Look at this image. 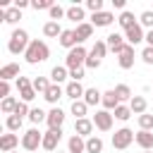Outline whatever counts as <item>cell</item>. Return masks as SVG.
<instances>
[{"mask_svg":"<svg viewBox=\"0 0 153 153\" xmlns=\"http://www.w3.org/2000/svg\"><path fill=\"white\" fill-rule=\"evenodd\" d=\"M24 57H26V62L29 65H38V62H45L48 57H50V48L45 45V41H31L29 43V48H26V53H24Z\"/></svg>","mask_w":153,"mask_h":153,"instance_id":"1","label":"cell"},{"mask_svg":"<svg viewBox=\"0 0 153 153\" xmlns=\"http://www.w3.org/2000/svg\"><path fill=\"white\" fill-rule=\"evenodd\" d=\"M29 33L24 31V29H17L12 36H10V53H14V55H19V53H26V48H29Z\"/></svg>","mask_w":153,"mask_h":153,"instance_id":"2","label":"cell"},{"mask_svg":"<svg viewBox=\"0 0 153 153\" xmlns=\"http://www.w3.org/2000/svg\"><path fill=\"white\" fill-rule=\"evenodd\" d=\"M86 57H88L86 48L76 45V48H72V50L67 53V57H65V65H67L69 69H79V67H84V65H86Z\"/></svg>","mask_w":153,"mask_h":153,"instance_id":"3","label":"cell"},{"mask_svg":"<svg viewBox=\"0 0 153 153\" xmlns=\"http://www.w3.org/2000/svg\"><path fill=\"white\" fill-rule=\"evenodd\" d=\"M136 139V134L131 131V129H127V127H122V129H117L115 134H112V146L117 148V151H124L131 141Z\"/></svg>","mask_w":153,"mask_h":153,"instance_id":"4","label":"cell"},{"mask_svg":"<svg viewBox=\"0 0 153 153\" xmlns=\"http://www.w3.org/2000/svg\"><path fill=\"white\" fill-rule=\"evenodd\" d=\"M38 146H43V134L38 129H29L24 136H22V148L24 151H36Z\"/></svg>","mask_w":153,"mask_h":153,"instance_id":"5","label":"cell"},{"mask_svg":"<svg viewBox=\"0 0 153 153\" xmlns=\"http://www.w3.org/2000/svg\"><path fill=\"white\" fill-rule=\"evenodd\" d=\"M112 117H115V115H110V110H98V112L93 115V124H96V129H100V131H110V129H112Z\"/></svg>","mask_w":153,"mask_h":153,"instance_id":"6","label":"cell"},{"mask_svg":"<svg viewBox=\"0 0 153 153\" xmlns=\"http://www.w3.org/2000/svg\"><path fill=\"white\" fill-rule=\"evenodd\" d=\"M124 38H127V43H129V45H136V43L146 41L143 26H141V24H134V26H129V29L124 31Z\"/></svg>","mask_w":153,"mask_h":153,"instance_id":"7","label":"cell"},{"mask_svg":"<svg viewBox=\"0 0 153 153\" xmlns=\"http://www.w3.org/2000/svg\"><path fill=\"white\" fill-rule=\"evenodd\" d=\"M60 139H62V129H48L43 134V148L45 151H55L57 143H60Z\"/></svg>","mask_w":153,"mask_h":153,"instance_id":"8","label":"cell"},{"mask_svg":"<svg viewBox=\"0 0 153 153\" xmlns=\"http://www.w3.org/2000/svg\"><path fill=\"white\" fill-rule=\"evenodd\" d=\"M124 41H127V38H124L122 33H110L105 43H108V50H112V53H117V55H120V53L127 48V43H124Z\"/></svg>","mask_w":153,"mask_h":153,"instance_id":"9","label":"cell"},{"mask_svg":"<svg viewBox=\"0 0 153 153\" xmlns=\"http://www.w3.org/2000/svg\"><path fill=\"white\" fill-rule=\"evenodd\" d=\"M117 62H120V67H122V69H131V67H134V45H129V43H127V48L120 53Z\"/></svg>","mask_w":153,"mask_h":153,"instance_id":"10","label":"cell"},{"mask_svg":"<svg viewBox=\"0 0 153 153\" xmlns=\"http://www.w3.org/2000/svg\"><path fill=\"white\" fill-rule=\"evenodd\" d=\"M45 122H48L50 129H60L62 122H65V112H62L60 108H53V110L48 112V120H45Z\"/></svg>","mask_w":153,"mask_h":153,"instance_id":"11","label":"cell"},{"mask_svg":"<svg viewBox=\"0 0 153 153\" xmlns=\"http://www.w3.org/2000/svg\"><path fill=\"white\" fill-rule=\"evenodd\" d=\"M93 120H88V117H84V120H76L74 122V134H79V136H88L91 131H93Z\"/></svg>","mask_w":153,"mask_h":153,"instance_id":"12","label":"cell"},{"mask_svg":"<svg viewBox=\"0 0 153 153\" xmlns=\"http://www.w3.org/2000/svg\"><path fill=\"white\" fill-rule=\"evenodd\" d=\"M76 43H79V38H76V31L74 29H65L62 31V36H60V45H65V48H76Z\"/></svg>","mask_w":153,"mask_h":153,"instance_id":"13","label":"cell"},{"mask_svg":"<svg viewBox=\"0 0 153 153\" xmlns=\"http://www.w3.org/2000/svg\"><path fill=\"white\" fill-rule=\"evenodd\" d=\"M19 143V136L17 134H2L0 136V151L2 153H12V148Z\"/></svg>","mask_w":153,"mask_h":153,"instance_id":"14","label":"cell"},{"mask_svg":"<svg viewBox=\"0 0 153 153\" xmlns=\"http://www.w3.org/2000/svg\"><path fill=\"white\" fill-rule=\"evenodd\" d=\"M12 76L19 79V65H17V62L2 65V67H0V81H7V79H12Z\"/></svg>","mask_w":153,"mask_h":153,"instance_id":"15","label":"cell"},{"mask_svg":"<svg viewBox=\"0 0 153 153\" xmlns=\"http://www.w3.org/2000/svg\"><path fill=\"white\" fill-rule=\"evenodd\" d=\"M84 93H86V88H84L79 81H72V84H67V88H65V96H69V98H72V103H74V100H79Z\"/></svg>","mask_w":153,"mask_h":153,"instance_id":"16","label":"cell"},{"mask_svg":"<svg viewBox=\"0 0 153 153\" xmlns=\"http://www.w3.org/2000/svg\"><path fill=\"white\" fill-rule=\"evenodd\" d=\"M112 19H115L112 12H105V10H103V12H98V14L91 17V24H93V26H110Z\"/></svg>","mask_w":153,"mask_h":153,"instance_id":"17","label":"cell"},{"mask_svg":"<svg viewBox=\"0 0 153 153\" xmlns=\"http://www.w3.org/2000/svg\"><path fill=\"white\" fill-rule=\"evenodd\" d=\"M134 141H136L143 151H151V148H153V131H143V129H141V131L136 134Z\"/></svg>","mask_w":153,"mask_h":153,"instance_id":"18","label":"cell"},{"mask_svg":"<svg viewBox=\"0 0 153 153\" xmlns=\"http://www.w3.org/2000/svg\"><path fill=\"white\" fill-rule=\"evenodd\" d=\"M67 148H69V153H84V151H86V141H84L79 134H74V136H69Z\"/></svg>","mask_w":153,"mask_h":153,"instance_id":"19","label":"cell"},{"mask_svg":"<svg viewBox=\"0 0 153 153\" xmlns=\"http://www.w3.org/2000/svg\"><path fill=\"white\" fill-rule=\"evenodd\" d=\"M0 19H5L7 24H17L22 19V10L17 7H10V10H0Z\"/></svg>","mask_w":153,"mask_h":153,"instance_id":"20","label":"cell"},{"mask_svg":"<svg viewBox=\"0 0 153 153\" xmlns=\"http://www.w3.org/2000/svg\"><path fill=\"white\" fill-rule=\"evenodd\" d=\"M105 53H108V43H105V41H96V43H93V48H91V53H88V57L103 60V57H105Z\"/></svg>","mask_w":153,"mask_h":153,"instance_id":"21","label":"cell"},{"mask_svg":"<svg viewBox=\"0 0 153 153\" xmlns=\"http://www.w3.org/2000/svg\"><path fill=\"white\" fill-rule=\"evenodd\" d=\"M84 103H86V105L103 103V93H100L98 88H86V93H84Z\"/></svg>","mask_w":153,"mask_h":153,"instance_id":"22","label":"cell"},{"mask_svg":"<svg viewBox=\"0 0 153 153\" xmlns=\"http://www.w3.org/2000/svg\"><path fill=\"white\" fill-rule=\"evenodd\" d=\"M103 105H105V110H115V108L120 105V98H117V93H115L112 88L103 93Z\"/></svg>","mask_w":153,"mask_h":153,"instance_id":"23","label":"cell"},{"mask_svg":"<svg viewBox=\"0 0 153 153\" xmlns=\"http://www.w3.org/2000/svg\"><path fill=\"white\" fill-rule=\"evenodd\" d=\"M129 108H131L134 115H143V112H146V98H143V96H134V98L129 100Z\"/></svg>","mask_w":153,"mask_h":153,"instance_id":"24","label":"cell"},{"mask_svg":"<svg viewBox=\"0 0 153 153\" xmlns=\"http://www.w3.org/2000/svg\"><path fill=\"white\" fill-rule=\"evenodd\" d=\"M43 33H45L48 38H57V36H62V29H60L57 22H45V24H43Z\"/></svg>","mask_w":153,"mask_h":153,"instance_id":"25","label":"cell"},{"mask_svg":"<svg viewBox=\"0 0 153 153\" xmlns=\"http://www.w3.org/2000/svg\"><path fill=\"white\" fill-rule=\"evenodd\" d=\"M76 38H79V43L81 41H86V38H91V33H93V24H88V22H84V24H79L76 29Z\"/></svg>","mask_w":153,"mask_h":153,"instance_id":"26","label":"cell"},{"mask_svg":"<svg viewBox=\"0 0 153 153\" xmlns=\"http://www.w3.org/2000/svg\"><path fill=\"white\" fill-rule=\"evenodd\" d=\"M67 19L76 22V26H79V24H84V22H81V19H84V7H79V5L69 7V10H67Z\"/></svg>","mask_w":153,"mask_h":153,"instance_id":"27","label":"cell"},{"mask_svg":"<svg viewBox=\"0 0 153 153\" xmlns=\"http://www.w3.org/2000/svg\"><path fill=\"white\" fill-rule=\"evenodd\" d=\"M50 86H53V84H50L45 76H36V79H33V91H36V93H43V96H45Z\"/></svg>","mask_w":153,"mask_h":153,"instance_id":"28","label":"cell"},{"mask_svg":"<svg viewBox=\"0 0 153 153\" xmlns=\"http://www.w3.org/2000/svg\"><path fill=\"white\" fill-rule=\"evenodd\" d=\"M86 110H88V105H86L84 100H74V103H72V115H74L76 120H84V117H86Z\"/></svg>","mask_w":153,"mask_h":153,"instance_id":"29","label":"cell"},{"mask_svg":"<svg viewBox=\"0 0 153 153\" xmlns=\"http://www.w3.org/2000/svg\"><path fill=\"white\" fill-rule=\"evenodd\" d=\"M103 151V141L98 136H88L86 139V153H100Z\"/></svg>","mask_w":153,"mask_h":153,"instance_id":"30","label":"cell"},{"mask_svg":"<svg viewBox=\"0 0 153 153\" xmlns=\"http://www.w3.org/2000/svg\"><path fill=\"white\" fill-rule=\"evenodd\" d=\"M112 91L117 93V98H120V100H131V98H134V96H131V88H129L127 84H117Z\"/></svg>","mask_w":153,"mask_h":153,"instance_id":"31","label":"cell"},{"mask_svg":"<svg viewBox=\"0 0 153 153\" xmlns=\"http://www.w3.org/2000/svg\"><path fill=\"white\" fill-rule=\"evenodd\" d=\"M43 98H45V100H48V103H57V100H60V98H62V88H60V86H57V84H53V86H50V88H48V93H45V96H43Z\"/></svg>","mask_w":153,"mask_h":153,"instance_id":"32","label":"cell"},{"mask_svg":"<svg viewBox=\"0 0 153 153\" xmlns=\"http://www.w3.org/2000/svg\"><path fill=\"white\" fill-rule=\"evenodd\" d=\"M115 117H117V120H122V122H127V120L131 117V108H129V105H122V103H120V105L115 108Z\"/></svg>","mask_w":153,"mask_h":153,"instance_id":"33","label":"cell"},{"mask_svg":"<svg viewBox=\"0 0 153 153\" xmlns=\"http://www.w3.org/2000/svg\"><path fill=\"white\" fill-rule=\"evenodd\" d=\"M117 22H120V26H122L124 31H127L129 26H134V24H136V22H134V14H131V12H122Z\"/></svg>","mask_w":153,"mask_h":153,"instance_id":"34","label":"cell"},{"mask_svg":"<svg viewBox=\"0 0 153 153\" xmlns=\"http://www.w3.org/2000/svg\"><path fill=\"white\" fill-rule=\"evenodd\" d=\"M50 76H53V81L60 86V81H65V79H67V69H65V67H53Z\"/></svg>","mask_w":153,"mask_h":153,"instance_id":"35","label":"cell"},{"mask_svg":"<svg viewBox=\"0 0 153 153\" xmlns=\"http://www.w3.org/2000/svg\"><path fill=\"white\" fill-rule=\"evenodd\" d=\"M17 105H19V103H17L14 98H2V103H0V110H2V112H12V115H14Z\"/></svg>","mask_w":153,"mask_h":153,"instance_id":"36","label":"cell"},{"mask_svg":"<svg viewBox=\"0 0 153 153\" xmlns=\"http://www.w3.org/2000/svg\"><path fill=\"white\" fill-rule=\"evenodd\" d=\"M29 120H31L33 124H38V122H43V120H48V112H43L41 108H33V110L29 112Z\"/></svg>","mask_w":153,"mask_h":153,"instance_id":"37","label":"cell"},{"mask_svg":"<svg viewBox=\"0 0 153 153\" xmlns=\"http://www.w3.org/2000/svg\"><path fill=\"white\" fill-rule=\"evenodd\" d=\"M139 127L143 129V131H151L153 129V115H139Z\"/></svg>","mask_w":153,"mask_h":153,"instance_id":"38","label":"cell"},{"mask_svg":"<svg viewBox=\"0 0 153 153\" xmlns=\"http://www.w3.org/2000/svg\"><path fill=\"white\" fill-rule=\"evenodd\" d=\"M5 124H7V129H10V131H17V129L22 127V117H19V115H10Z\"/></svg>","mask_w":153,"mask_h":153,"instance_id":"39","label":"cell"},{"mask_svg":"<svg viewBox=\"0 0 153 153\" xmlns=\"http://www.w3.org/2000/svg\"><path fill=\"white\" fill-rule=\"evenodd\" d=\"M62 17H67V12H65L60 5H53V7H50V22H57V19H62Z\"/></svg>","mask_w":153,"mask_h":153,"instance_id":"40","label":"cell"},{"mask_svg":"<svg viewBox=\"0 0 153 153\" xmlns=\"http://www.w3.org/2000/svg\"><path fill=\"white\" fill-rule=\"evenodd\" d=\"M139 24H141V26H153V12H151V10L141 12V17H139Z\"/></svg>","mask_w":153,"mask_h":153,"instance_id":"41","label":"cell"},{"mask_svg":"<svg viewBox=\"0 0 153 153\" xmlns=\"http://www.w3.org/2000/svg\"><path fill=\"white\" fill-rule=\"evenodd\" d=\"M31 7H33V10H48V12H50L53 2H50V0H33V2H31Z\"/></svg>","mask_w":153,"mask_h":153,"instance_id":"42","label":"cell"},{"mask_svg":"<svg viewBox=\"0 0 153 153\" xmlns=\"http://www.w3.org/2000/svg\"><path fill=\"white\" fill-rule=\"evenodd\" d=\"M86 7H88V10L93 12V14L103 12V2H100V0H88V2H86Z\"/></svg>","mask_w":153,"mask_h":153,"instance_id":"43","label":"cell"},{"mask_svg":"<svg viewBox=\"0 0 153 153\" xmlns=\"http://www.w3.org/2000/svg\"><path fill=\"white\" fill-rule=\"evenodd\" d=\"M31 86H33V81H29L26 76H19V79H17V88H19V91H26V88H31Z\"/></svg>","mask_w":153,"mask_h":153,"instance_id":"44","label":"cell"},{"mask_svg":"<svg viewBox=\"0 0 153 153\" xmlns=\"http://www.w3.org/2000/svg\"><path fill=\"white\" fill-rule=\"evenodd\" d=\"M19 93H22V100H24V103H29V100H33V98H36L33 86H31V88H26V91H19Z\"/></svg>","mask_w":153,"mask_h":153,"instance_id":"45","label":"cell"},{"mask_svg":"<svg viewBox=\"0 0 153 153\" xmlns=\"http://www.w3.org/2000/svg\"><path fill=\"white\" fill-rule=\"evenodd\" d=\"M141 60H143L146 65H153V48H143V53H141Z\"/></svg>","mask_w":153,"mask_h":153,"instance_id":"46","label":"cell"},{"mask_svg":"<svg viewBox=\"0 0 153 153\" xmlns=\"http://www.w3.org/2000/svg\"><path fill=\"white\" fill-rule=\"evenodd\" d=\"M29 112H31V110L26 108V103H19V105H17V110H14V115H19L22 120H24V115H29Z\"/></svg>","mask_w":153,"mask_h":153,"instance_id":"47","label":"cell"},{"mask_svg":"<svg viewBox=\"0 0 153 153\" xmlns=\"http://www.w3.org/2000/svg\"><path fill=\"white\" fill-rule=\"evenodd\" d=\"M69 76H72L74 81H79V79H84V67H79V69H69Z\"/></svg>","mask_w":153,"mask_h":153,"instance_id":"48","label":"cell"},{"mask_svg":"<svg viewBox=\"0 0 153 153\" xmlns=\"http://www.w3.org/2000/svg\"><path fill=\"white\" fill-rule=\"evenodd\" d=\"M0 96L2 98H10V84L7 81H0Z\"/></svg>","mask_w":153,"mask_h":153,"instance_id":"49","label":"cell"},{"mask_svg":"<svg viewBox=\"0 0 153 153\" xmlns=\"http://www.w3.org/2000/svg\"><path fill=\"white\" fill-rule=\"evenodd\" d=\"M26 5H29V2H26V0H17V2H14V7H17V10H24V7H26Z\"/></svg>","mask_w":153,"mask_h":153,"instance_id":"50","label":"cell"},{"mask_svg":"<svg viewBox=\"0 0 153 153\" xmlns=\"http://www.w3.org/2000/svg\"><path fill=\"white\" fill-rule=\"evenodd\" d=\"M146 41H148V48H153V29L146 33Z\"/></svg>","mask_w":153,"mask_h":153,"instance_id":"51","label":"cell"},{"mask_svg":"<svg viewBox=\"0 0 153 153\" xmlns=\"http://www.w3.org/2000/svg\"><path fill=\"white\" fill-rule=\"evenodd\" d=\"M112 5H115L117 10H122V7H124V0H112Z\"/></svg>","mask_w":153,"mask_h":153,"instance_id":"52","label":"cell"},{"mask_svg":"<svg viewBox=\"0 0 153 153\" xmlns=\"http://www.w3.org/2000/svg\"><path fill=\"white\" fill-rule=\"evenodd\" d=\"M143 153H151V151H143Z\"/></svg>","mask_w":153,"mask_h":153,"instance_id":"53","label":"cell"},{"mask_svg":"<svg viewBox=\"0 0 153 153\" xmlns=\"http://www.w3.org/2000/svg\"><path fill=\"white\" fill-rule=\"evenodd\" d=\"M57 153H60V151H57Z\"/></svg>","mask_w":153,"mask_h":153,"instance_id":"54","label":"cell"}]
</instances>
